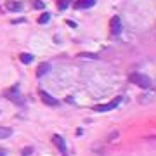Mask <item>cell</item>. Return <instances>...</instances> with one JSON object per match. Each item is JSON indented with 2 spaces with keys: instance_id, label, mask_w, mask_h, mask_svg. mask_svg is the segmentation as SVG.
Masks as SVG:
<instances>
[{
  "instance_id": "obj_11",
  "label": "cell",
  "mask_w": 156,
  "mask_h": 156,
  "mask_svg": "<svg viewBox=\"0 0 156 156\" xmlns=\"http://www.w3.org/2000/svg\"><path fill=\"white\" fill-rule=\"evenodd\" d=\"M19 59H21V62H24V64H30L31 61H33V56L31 54H26V52H23L19 56Z\"/></svg>"
},
{
  "instance_id": "obj_10",
  "label": "cell",
  "mask_w": 156,
  "mask_h": 156,
  "mask_svg": "<svg viewBox=\"0 0 156 156\" xmlns=\"http://www.w3.org/2000/svg\"><path fill=\"white\" fill-rule=\"evenodd\" d=\"M12 135V130L7 128V127H0V139H7V137Z\"/></svg>"
},
{
  "instance_id": "obj_4",
  "label": "cell",
  "mask_w": 156,
  "mask_h": 156,
  "mask_svg": "<svg viewBox=\"0 0 156 156\" xmlns=\"http://www.w3.org/2000/svg\"><path fill=\"white\" fill-rule=\"evenodd\" d=\"M109 30H111V33L113 35H120L121 33V21L118 16H113L111 21H109Z\"/></svg>"
},
{
  "instance_id": "obj_15",
  "label": "cell",
  "mask_w": 156,
  "mask_h": 156,
  "mask_svg": "<svg viewBox=\"0 0 156 156\" xmlns=\"http://www.w3.org/2000/svg\"><path fill=\"white\" fill-rule=\"evenodd\" d=\"M31 155V147H26V149H23V156H28Z\"/></svg>"
},
{
  "instance_id": "obj_2",
  "label": "cell",
  "mask_w": 156,
  "mask_h": 156,
  "mask_svg": "<svg viewBox=\"0 0 156 156\" xmlns=\"http://www.w3.org/2000/svg\"><path fill=\"white\" fill-rule=\"evenodd\" d=\"M121 96H118V97H115L111 102H108V104H97L96 108H94V111H97V113H106V111H111V109H115L118 104L121 102Z\"/></svg>"
},
{
  "instance_id": "obj_7",
  "label": "cell",
  "mask_w": 156,
  "mask_h": 156,
  "mask_svg": "<svg viewBox=\"0 0 156 156\" xmlns=\"http://www.w3.org/2000/svg\"><path fill=\"white\" fill-rule=\"evenodd\" d=\"M7 9L11 12H21L23 11V4L21 2H7Z\"/></svg>"
},
{
  "instance_id": "obj_13",
  "label": "cell",
  "mask_w": 156,
  "mask_h": 156,
  "mask_svg": "<svg viewBox=\"0 0 156 156\" xmlns=\"http://www.w3.org/2000/svg\"><path fill=\"white\" fill-rule=\"evenodd\" d=\"M68 5H69V0H57V7L61 9V11L68 9Z\"/></svg>"
},
{
  "instance_id": "obj_8",
  "label": "cell",
  "mask_w": 156,
  "mask_h": 156,
  "mask_svg": "<svg viewBox=\"0 0 156 156\" xmlns=\"http://www.w3.org/2000/svg\"><path fill=\"white\" fill-rule=\"evenodd\" d=\"M49 69H50V64L49 62H42L38 66V69H37V77H43V75H47L49 73Z\"/></svg>"
},
{
  "instance_id": "obj_1",
  "label": "cell",
  "mask_w": 156,
  "mask_h": 156,
  "mask_svg": "<svg viewBox=\"0 0 156 156\" xmlns=\"http://www.w3.org/2000/svg\"><path fill=\"white\" fill-rule=\"evenodd\" d=\"M130 82L137 85V87H140V89H149L151 87V80L149 77H146V75H142V73H132L130 75Z\"/></svg>"
},
{
  "instance_id": "obj_12",
  "label": "cell",
  "mask_w": 156,
  "mask_h": 156,
  "mask_svg": "<svg viewBox=\"0 0 156 156\" xmlns=\"http://www.w3.org/2000/svg\"><path fill=\"white\" fill-rule=\"evenodd\" d=\"M49 19H50V14H49V12H43L38 18V23L40 24H45V23H49Z\"/></svg>"
},
{
  "instance_id": "obj_6",
  "label": "cell",
  "mask_w": 156,
  "mask_h": 156,
  "mask_svg": "<svg viewBox=\"0 0 156 156\" xmlns=\"http://www.w3.org/2000/svg\"><path fill=\"white\" fill-rule=\"evenodd\" d=\"M7 99H11V101H16L18 104H21L23 102V99H21V96L18 94V89H11V90H7Z\"/></svg>"
},
{
  "instance_id": "obj_3",
  "label": "cell",
  "mask_w": 156,
  "mask_h": 156,
  "mask_svg": "<svg viewBox=\"0 0 156 156\" xmlns=\"http://www.w3.org/2000/svg\"><path fill=\"white\" fill-rule=\"evenodd\" d=\"M52 142H54V146L59 149V153L62 156H68V149H66V142H64V139L61 135H54L52 137Z\"/></svg>"
},
{
  "instance_id": "obj_5",
  "label": "cell",
  "mask_w": 156,
  "mask_h": 156,
  "mask_svg": "<svg viewBox=\"0 0 156 156\" xmlns=\"http://www.w3.org/2000/svg\"><path fill=\"white\" fill-rule=\"evenodd\" d=\"M40 99H42V101H43L47 106H56V104H57V101L52 97L50 94H47L45 90H40Z\"/></svg>"
},
{
  "instance_id": "obj_14",
  "label": "cell",
  "mask_w": 156,
  "mask_h": 156,
  "mask_svg": "<svg viewBox=\"0 0 156 156\" xmlns=\"http://www.w3.org/2000/svg\"><path fill=\"white\" fill-rule=\"evenodd\" d=\"M33 7H35V9H43V7H45V4H43V2H40V0H33Z\"/></svg>"
},
{
  "instance_id": "obj_9",
  "label": "cell",
  "mask_w": 156,
  "mask_h": 156,
  "mask_svg": "<svg viewBox=\"0 0 156 156\" xmlns=\"http://www.w3.org/2000/svg\"><path fill=\"white\" fill-rule=\"evenodd\" d=\"M96 5V0H80L77 4L78 9H90V7H94Z\"/></svg>"
}]
</instances>
